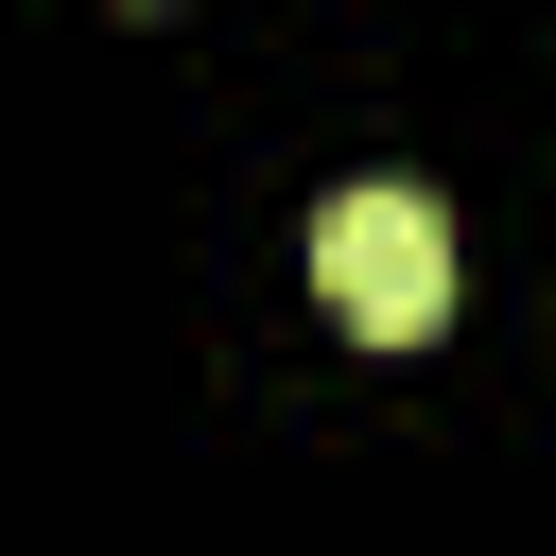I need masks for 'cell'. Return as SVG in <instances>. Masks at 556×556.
I'll use <instances>...</instances> for the list:
<instances>
[{
	"label": "cell",
	"instance_id": "cell-1",
	"mask_svg": "<svg viewBox=\"0 0 556 556\" xmlns=\"http://www.w3.org/2000/svg\"><path fill=\"white\" fill-rule=\"evenodd\" d=\"M313 278H330V313H348V330L417 348V330L452 313V208H434L417 174H365V191H330V208H313Z\"/></svg>",
	"mask_w": 556,
	"mask_h": 556
}]
</instances>
